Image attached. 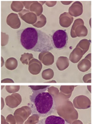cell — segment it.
<instances>
[{
    "label": "cell",
    "mask_w": 92,
    "mask_h": 124,
    "mask_svg": "<svg viewBox=\"0 0 92 124\" xmlns=\"http://www.w3.org/2000/svg\"><path fill=\"white\" fill-rule=\"evenodd\" d=\"M17 33L18 40L25 49L42 53L54 47L51 38L37 29L28 27L18 31Z\"/></svg>",
    "instance_id": "cell-1"
},
{
    "label": "cell",
    "mask_w": 92,
    "mask_h": 124,
    "mask_svg": "<svg viewBox=\"0 0 92 124\" xmlns=\"http://www.w3.org/2000/svg\"><path fill=\"white\" fill-rule=\"evenodd\" d=\"M48 88L32 90V94L30 97L31 108L34 114L42 117H46L53 113L55 109L53 96L46 92Z\"/></svg>",
    "instance_id": "cell-2"
},
{
    "label": "cell",
    "mask_w": 92,
    "mask_h": 124,
    "mask_svg": "<svg viewBox=\"0 0 92 124\" xmlns=\"http://www.w3.org/2000/svg\"><path fill=\"white\" fill-rule=\"evenodd\" d=\"M68 36L66 31L58 30L54 32L52 36L53 46L58 49L64 48L67 44Z\"/></svg>",
    "instance_id": "cell-3"
},
{
    "label": "cell",
    "mask_w": 92,
    "mask_h": 124,
    "mask_svg": "<svg viewBox=\"0 0 92 124\" xmlns=\"http://www.w3.org/2000/svg\"><path fill=\"white\" fill-rule=\"evenodd\" d=\"M84 21L81 18L75 20L70 31L71 37H83L87 36L88 29L84 25Z\"/></svg>",
    "instance_id": "cell-4"
},
{
    "label": "cell",
    "mask_w": 92,
    "mask_h": 124,
    "mask_svg": "<svg viewBox=\"0 0 92 124\" xmlns=\"http://www.w3.org/2000/svg\"><path fill=\"white\" fill-rule=\"evenodd\" d=\"M18 14L20 18L28 23L33 25L37 21L36 15L35 13L31 12L29 10L26 9L23 10L22 12Z\"/></svg>",
    "instance_id": "cell-5"
},
{
    "label": "cell",
    "mask_w": 92,
    "mask_h": 124,
    "mask_svg": "<svg viewBox=\"0 0 92 124\" xmlns=\"http://www.w3.org/2000/svg\"><path fill=\"white\" fill-rule=\"evenodd\" d=\"M38 124H66V121L61 117L49 115L41 120Z\"/></svg>",
    "instance_id": "cell-6"
},
{
    "label": "cell",
    "mask_w": 92,
    "mask_h": 124,
    "mask_svg": "<svg viewBox=\"0 0 92 124\" xmlns=\"http://www.w3.org/2000/svg\"><path fill=\"white\" fill-rule=\"evenodd\" d=\"M7 23L13 29H18L21 26V22L18 14L11 13L8 15L7 18Z\"/></svg>",
    "instance_id": "cell-7"
},
{
    "label": "cell",
    "mask_w": 92,
    "mask_h": 124,
    "mask_svg": "<svg viewBox=\"0 0 92 124\" xmlns=\"http://www.w3.org/2000/svg\"><path fill=\"white\" fill-rule=\"evenodd\" d=\"M83 13V6L78 1H75L69 9V13L72 16L78 17Z\"/></svg>",
    "instance_id": "cell-8"
},
{
    "label": "cell",
    "mask_w": 92,
    "mask_h": 124,
    "mask_svg": "<svg viewBox=\"0 0 92 124\" xmlns=\"http://www.w3.org/2000/svg\"><path fill=\"white\" fill-rule=\"evenodd\" d=\"M38 57L40 60L46 66L51 65L54 62L53 55L48 51L41 53Z\"/></svg>",
    "instance_id": "cell-9"
},
{
    "label": "cell",
    "mask_w": 92,
    "mask_h": 124,
    "mask_svg": "<svg viewBox=\"0 0 92 124\" xmlns=\"http://www.w3.org/2000/svg\"><path fill=\"white\" fill-rule=\"evenodd\" d=\"M42 64L41 62L35 58H33L29 62V70L31 74L37 75L39 74L42 69Z\"/></svg>",
    "instance_id": "cell-10"
},
{
    "label": "cell",
    "mask_w": 92,
    "mask_h": 124,
    "mask_svg": "<svg viewBox=\"0 0 92 124\" xmlns=\"http://www.w3.org/2000/svg\"><path fill=\"white\" fill-rule=\"evenodd\" d=\"M73 21V18L68 13H62L59 17V23L63 27H70Z\"/></svg>",
    "instance_id": "cell-11"
},
{
    "label": "cell",
    "mask_w": 92,
    "mask_h": 124,
    "mask_svg": "<svg viewBox=\"0 0 92 124\" xmlns=\"http://www.w3.org/2000/svg\"><path fill=\"white\" fill-rule=\"evenodd\" d=\"M85 54L83 51L77 46L70 53V60L73 63H77L82 58L83 55Z\"/></svg>",
    "instance_id": "cell-12"
},
{
    "label": "cell",
    "mask_w": 92,
    "mask_h": 124,
    "mask_svg": "<svg viewBox=\"0 0 92 124\" xmlns=\"http://www.w3.org/2000/svg\"><path fill=\"white\" fill-rule=\"evenodd\" d=\"M56 66L59 70H63L69 65V62L68 58L66 57H59L56 62Z\"/></svg>",
    "instance_id": "cell-13"
},
{
    "label": "cell",
    "mask_w": 92,
    "mask_h": 124,
    "mask_svg": "<svg viewBox=\"0 0 92 124\" xmlns=\"http://www.w3.org/2000/svg\"><path fill=\"white\" fill-rule=\"evenodd\" d=\"M91 61L86 58L79 62L77 65L78 70L82 72L88 70L91 67Z\"/></svg>",
    "instance_id": "cell-14"
},
{
    "label": "cell",
    "mask_w": 92,
    "mask_h": 124,
    "mask_svg": "<svg viewBox=\"0 0 92 124\" xmlns=\"http://www.w3.org/2000/svg\"><path fill=\"white\" fill-rule=\"evenodd\" d=\"M30 7V10L31 11L34 12L38 16L41 15L43 11V8L42 5L39 3L37 1H34V3H32Z\"/></svg>",
    "instance_id": "cell-15"
},
{
    "label": "cell",
    "mask_w": 92,
    "mask_h": 124,
    "mask_svg": "<svg viewBox=\"0 0 92 124\" xmlns=\"http://www.w3.org/2000/svg\"><path fill=\"white\" fill-rule=\"evenodd\" d=\"M18 61L16 58H8L5 62V66L9 70H14L18 66Z\"/></svg>",
    "instance_id": "cell-16"
},
{
    "label": "cell",
    "mask_w": 92,
    "mask_h": 124,
    "mask_svg": "<svg viewBox=\"0 0 92 124\" xmlns=\"http://www.w3.org/2000/svg\"><path fill=\"white\" fill-rule=\"evenodd\" d=\"M91 44V40L87 39L82 40L77 44V46L82 49L84 53H85L89 48V46Z\"/></svg>",
    "instance_id": "cell-17"
},
{
    "label": "cell",
    "mask_w": 92,
    "mask_h": 124,
    "mask_svg": "<svg viewBox=\"0 0 92 124\" xmlns=\"http://www.w3.org/2000/svg\"><path fill=\"white\" fill-rule=\"evenodd\" d=\"M47 22V19L45 16L43 14H41L37 18V21L33 25L37 28H41L44 26Z\"/></svg>",
    "instance_id": "cell-18"
},
{
    "label": "cell",
    "mask_w": 92,
    "mask_h": 124,
    "mask_svg": "<svg viewBox=\"0 0 92 124\" xmlns=\"http://www.w3.org/2000/svg\"><path fill=\"white\" fill-rule=\"evenodd\" d=\"M33 58V56L32 53H25L21 55L20 60L23 64L28 65L31 61V59Z\"/></svg>",
    "instance_id": "cell-19"
},
{
    "label": "cell",
    "mask_w": 92,
    "mask_h": 124,
    "mask_svg": "<svg viewBox=\"0 0 92 124\" xmlns=\"http://www.w3.org/2000/svg\"><path fill=\"white\" fill-rule=\"evenodd\" d=\"M23 5L20 1H13L11 4V8L13 11L16 12H19L22 11L23 8L18 7L20 6H22Z\"/></svg>",
    "instance_id": "cell-20"
},
{
    "label": "cell",
    "mask_w": 92,
    "mask_h": 124,
    "mask_svg": "<svg viewBox=\"0 0 92 124\" xmlns=\"http://www.w3.org/2000/svg\"><path fill=\"white\" fill-rule=\"evenodd\" d=\"M47 75H48L50 79H51L53 77V76L54 75V72L51 69H48L43 71L42 73V77L44 78Z\"/></svg>",
    "instance_id": "cell-21"
},
{
    "label": "cell",
    "mask_w": 92,
    "mask_h": 124,
    "mask_svg": "<svg viewBox=\"0 0 92 124\" xmlns=\"http://www.w3.org/2000/svg\"><path fill=\"white\" fill-rule=\"evenodd\" d=\"M32 89L33 91L35 90H38L41 89H43L48 88L50 86L49 85H45V86H33V85H30L29 86Z\"/></svg>",
    "instance_id": "cell-22"
},
{
    "label": "cell",
    "mask_w": 92,
    "mask_h": 124,
    "mask_svg": "<svg viewBox=\"0 0 92 124\" xmlns=\"http://www.w3.org/2000/svg\"><path fill=\"white\" fill-rule=\"evenodd\" d=\"M83 80L85 82H91V74H88L84 75Z\"/></svg>",
    "instance_id": "cell-23"
},
{
    "label": "cell",
    "mask_w": 92,
    "mask_h": 124,
    "mask_svg": "<svg viewBox=\"0 0 92 124\" xmlns=\"http://www.w3.org/2000/svg\"><path fill=\"white\" fill-rule=\"evenodd\" d=\"M85 58L88 59V60H89L90 61H91V53H89Z\"/></svg>",
    "instance_id": "cell-24"
},
{
    "label": "cell",
    "mask_w": 92,
    "mask_h": 124,
    "mask_svg": "<svg viewBox=\"0 0 92 124\" xmlns=\"http://www.w3.org/2000/svg\"><path fill=\"white\" fill-rule=\"evenodd\" d=\"M87 87H88V89L89 90V92L91 93V86H90V85H88Z\"/></svg>",
    "instance_id": "cell-25"
},
{
    "label": "cell",
    "mask_w": 92,
    "mask_h": 124,
    "mask_svg": "<svg viewBox=\"0 0 92 124\" xmlns=\"http://www.w3.org/2000/svg\"><path fill=\"white\" fill-rule=\"evenodd\" d=\"M56 82V81H48V82Z\"/></svg>",
    "instance_id": "cell-26"
},
{
    "label": "cell",
    "mask_w": 92,
    "mask_h": 124,
    "mask_svg": "<svg viewBox=\"0 0 92 124\" xmlns=\"http://www.w3.org/2000/svg\"><path fill=\"white\" fill-rule=\"evenodd\" d=\"M91 19H90V26H91Z\"/></svg>",
    "instance_id": "cell-27"
}]
</instances>
